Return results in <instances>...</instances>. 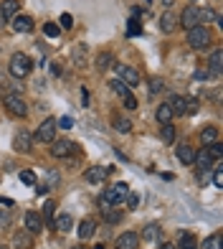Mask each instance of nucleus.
Masks as SVG:
<instances>
[{"instance_id": "nucleus-1", "label": "nucleus", "mask_w": 223, "mask_h": 249, "mask_svg": "<svg viewBox=\"0 0 223 249\" xmlns=\"http://www.w3.org/2000/svg\"><path fill=\"white\" fill-rule=\"evenodd\" d=\"M33 69V61H31V56L23 53V51H18L10 56V64H8V71L10 76H16V79H26Z\"/></svg>"}, {"instance_id": "nucleus-2", "label": "nucleus", "mask_w": 223, "mask_h": 249, "mask_svg": "<svg viewBox=\"0 0 223 249\" xmlns=\"http://www.w3.org/2000/svg\"><path fill=\"white\" fill-rule=\"evenodd\" d=\"M3 105H5V109H8L13 117H20V120H23V117L28 115V105H26V99L20 97V94H16V92H8V94L3 97Z\"/></svg>"}, {"instance_id": "nucleus-3", "label": "nucleus", "mask_w": 223, "mask_h": 249, "mask_svg": "<svg viewBox=\"0 0 223 249\" xmlns=\"http://www.w3.org/2000/svg\"><path fill=\"white\" fill-rule=\"evenodd\" d=\"M109 89H112V92H114L122 102H125L127 109H137V97L132 94V89H129L127 84H122L119 79H112V82H109Z\"/></svg>"}, {"instance_id": "nucleus-4", "label": "nucleus", "mask_w": 223, "mask_h": 249, "mask_svg": "<svg viewBox=\"0 0 223 249\" xmlns=\"http://www.w3.org/2000/svg\"><path fill=\"white\" fill-rule=\"evenodd\" d=\"M188 43H191V49L200 51V49H208V43H210V33L206 26H195L188 31Z\"/></svg>"}, {"instance_id": "nucleus-5", "label": "nucleus", "mask_w": 223, "mask_h": 249, "mask_svg": "<svg viewBox=\"0 0 223 249\" xmlns=\"http://www.w3.org/2000/svg\"><path fill=\"white\" fill-rule=\"evenodd\" d=\"M36 140H38V142H53V140H56V120H53V117H46V120L38 124Z\"/></svg>"}, {"instance_id": "nucleus-6", "label": "nucleus", "mask_w": 223, "mask_h": 249, "mask_svg": "<svg viewBox=\"0 0 223 249\" xmlns=\"http://www.w3.org/2000/svg\"><path fill=\"white\" fill-rule=\"evenodd\" d=\"M117 79L122 84H127L129 89L140 84V74L132 69V66H125V64H117Z\"/></svg>"}, {"instance_id": "nucleus-7", "label": "nucleus", "mask_w": 223, "mask_h": 249, "mask_svg": "<svg viewBox=\"0 0 223 249\" xmlns=\"http://www.w3.org/2000/svg\"><path fill=\"white\" fill-rule=\"evenodd\" d=\"M107 176H109V168H104V165H92V168H86L84 180H86V183H92V186H99V183H104Z\"/></svg>"}, {"instance_id": "nucleus-8", "label": "nucleus", "mask_w": 223, "mask_h": 249, "mask_svg": "<svg viewBox=\"0 0 223 249\" xmlns=\"http://www.w3.org/2000/svg\"><path fill=\"white\" fill-rule=\"evenodd\" d=\"M31 145H33L31 132L18 130V132H16V138H13V148H16V153H28V150H31Z\"/></svg>"}, {"instance_id": "nucleus-9", "label": "nucleus", "mask_w": 223, "mask_h": 249, "mask_svg": "<svg viewBox=\"0 0 223 249\" xmlns=\"http://www.w3.org/2000/svg\"><path fill=\"white\" fill-rule=\"evenodd\" d=\"M198 10H200V8H195V5H188V8L183 10V13H180V26H183V28L191 31V28L198 26Z\"/></svg>"}, {"instance_id": "nucleus-10", "label": "nucleus", "mask_w": 223, "mask_h": 249, "mask_svg": "<svg viewBox=\"0 0 223 249\" xmlns=\"http://www.w3.org/2000/svg\"><path fill=\"white\" fill-rule=\"evenodd\" d=\"M71 150H74L71 140H53V145H51V155L53 158H69Z\"/></svg>"}, {"instance_id": "nucleus-11", "label": "nucleus", "mask_w": 223, "mask_h": 249, "mask_svg": "<svg viewBox=\"0 0 223 249\" xmlns=\"http://www.w3.org/2000/svg\"><path fill=\"white\" fill-rule=\"evenodd\" d=\"M10 28H13L16 33H31L33 31V18L31 16H16Z\"/></svg>"}, {"instance_id": "nucleus-12", "label": "nucleus", "mask_w": 223, "mask_h": 249, "mask_svg": "<svg viewBox=\"0 0 223 249\" xmlns=\"http://www.w3.org/2000/svg\"><path fill=\"white\" fill-rule=\"evenodd\" d=\"M18 10H20V3H18V0H3V3H0V18H3V20L16 18Z\"/></svg>"}, {"instance_id": "nucleus-13", "label": "nucleus", "mask_w": 223, "mask_h": 249, "mask_svg": "<svg viewBox=\"0 0 223 249\" xmlns=\"http://www.w3.org/2000/svg\"><path fill=\"white\" fill-rule=\"evenodd\" d=\"M167 107H170L173 117H185V97L173 94L170 99H167Z\"/></svg>"}, {"instance_id": "nucleus-14", "label": "nucleus", "mask_w": 223, "mask_h": 249, "mask_svg": "<svg viewBox=\"0 0 223 249\" xmlns=\"http://www.w3.org/2000/svg\"><path fill=\"white\" fill-rule=\"evenodd\" d=\"M41 229H43V219L38 216L36 211H28L26 213V231L28 234H38Z\"/></svg>"}, {"instance_id": "nucleus-15", "label": "nucleus", "mask_w": 223, "mask_h": 249, "mask_svg": "<svg viewBox=\"0 0 223 249\" xmlns=\"http://www.w3.org/2000/svg\"><path fill=\"white\" fill-rule=\"evenodd\" d=\"M137 244H140V236L135 231H125L117 239V249H137Z\"/></svg>"}, {"instance_id": "nucleus-16", "label": "nucleus", "mask_w": 223, "mask_h": 249, "mask_svg": "<svg viewBox=\"0 0 223 249\" xmlns=\"http://www.w3.org/2000/svg\"><path fill=\"white\" fill-rule=\"evenodd\" d=\"M13 247L16 249H33V234H28L26 229L23 231H16L13 234Z\"/></svg>"}, {"instance_id": "nucleus-17", "label": "nucleus", "mask_w": 223, "mask_h": 249, "mask_svg": "<svg viewBox=\"0 0 223 249\" xmlns=\"http://www.w3.org/2000/svg\"><path fill=\"white\" fill-rule=\"evenodd\" d=\"M94 231H96V224H94L92 219H84V221L79 224V229H76V234H79V239H81V242L92 239V236H94Z\"/></svg>"}, {"instance_id": "nucleus-18", "label": "nucleus", "mask_w": 223, "mask_h": 249, "mask_svg": "<svg viewBox=\"0 0 223 249\" xmlns=\"http://www.w3.org/2000/svg\"><path fill=\"white\" fill-rule=\"evenodd\" d=\"M221 69H223V51H221V49H216L213 53H210V61H208V71L213 74V76H218V74H221Z\"/></svg>"}, {"instance_id": "nucleus-19", "label": "nucleus", "mask_w": 223, "mask_h": 249, "mask_svg": "<svg viewBox=\"0 0 223 249\" xmlns=\"http://www.w3.org/2000/svg\"><path fill=\"white\" fill-rule=\"evenodd\" d=\"M160 236H162V231H160L158 224H147V226H144V231H142V239L147 242V244L160 242Z\"/></svg>"}, {"instance_id": "nucleus-20", "label": "nucleus", "mask_w": 223, "mask_h": 249, "mask_svg": "<svg viewBox=\"0 0 223 249\" xmlns=\"http://www.w3.org/2000/svg\"><path fill=\"white\" fill-rule=\"evenodd\" d=\"M51 226H53L56 231H64V234H66V231H71L74 219L69 216V213H61V216H56V219H53V224H51Z\"/></svg>"}, {"instance_id": "nucleus-21", "label": "nucleus", "mask_w": 223, "mask_h": 249, "mask_svg": "<svg viewBox=\"0 0 223 249\" xmlns=\"http://www.w3.org/2000/svg\"><path fill=\"white\" fill-rule=\"evenodd\" d=\"M175 155H177V160H180L183 165H193V158H195V153L191 150V145H177Z\"/></svg>"}, {"instance_id": "nucleus-22", "label": "nucleus", "mask_w": 223, "mask_h": 249, "mask_svg": "<svg viewBox=\"0 0 223 249\" xmlns=\"http://www.w3.org/2000/svg\"><path fill=\"white\" fill-rule=\"evenodd\" d=\"M160 28H162V33H173V31L177 28V18L170 13V10H165V13H162V18H160Z\"/></svg>"}, {"instance_id": "nucleus-23", "label": "nucleus", "mask_w": 223, "mask_h": 249, "mask_svg": "<svg viewBox=\"0 0 223 249\" xmlns=\"http://www.w3.org/2000/svg\"><path fill=\"white\" fill-rule=\"evenodd\" d=\"M84 59H86V46L84 43H74V49H71V61L76 66H84Z\"/></svg>"}, {"instance_id": "nucleus-24", "label": "nucleus", "mask_w": 223, "mask_h": 249, "mask_svg": "<svg viewBox=\"0 0 223 249\" xmlns=\"http://www.w3.org/2000/svg\"><path fill=\"white\" fill-rule=\"evenodd\" d=\"M206 153H208V158H210L213 163H221V158H223V145L216 140V142L206 145Z\"/></svg>"}, {"instance_id": "nucleus-25", "label": "nucleus", "mask_w": 223, "mask_h": 249, "mask_svg": "<svg viewBox=\"0 0 223 249\" xmlns=\"http://www.w3.org/2000/svg\"><path fill=\"white\" fill-rule=\"evenodd\" d=\"M177 249H198V242L193 239V234H188V231H183L180 234V239H177V244H175Z\"/></svg>"}, {"instance_id": "nucleus-26", "label": "nucleus", "mask_w": 223, "mask_h": 249, "mask_svg": "<svg viewBox=\"0 0 223 249\" xmlns=\"http://www.w3.org/2000/svg\"><path fill=\"white\" fill-rule=\"evenodd\" d=\"M155 117H158V122H160V124H170V120H173V112H170V107H167V102L158 107V112H155Z\"/></svg>"}, {"instance_id": "nucleus-27", "label": "nucleus", "mask_w": 223, "mask_h": 249, "mask_svg": "<svg viewBox=\"0 0 223 249\" xmlns=\"http://www.w3.org/2000/svg\"><path fill=\"white\" fill-rule=\"evenodd\" d=\"M112 124H114L117 132H129V130H132V122H129L127 117H119V115L112 117Z\"/></svg>"}, {"instance_id": "nucleus-28", "label": "nucleus", "mask_w": 223, "mask_h": 249, "mask_svg": "<svg viewBox=\"0 0 223 249\" xmlns=\"http://www.w3.org/2000/svg\"><path fill=\"white\" fill-rule=\"evenodd\" d=\"M160 138H162V142H165V145H173V142H175V127H173V124H162Z\"/></svg>"}, {"instance_id": "nucleus-29", "label": "nucleus", "mask_w": 223, "mask_h": 249, "mask_svg": "<svg viewBox=\"0 0 223 249\" xmlns=\"http://www.w3.org/2000/svg\"><path fill=\"white\" fill-rule=\"evenodd\" d=\"M200 249H221V234L216 231V234H210L208 239L200 244Z\"/></svg>"}, {"instance_id": "nucleus-30", "label": "nucleus", "mask_w": 223, "mask_h": 249, "mask_svg": "<svg viewBox=\"0 0 223 249\" xmlns=\"http://www.w3.org/2000/svg\"><path fill=\"white\" fill-rule=\"evenodd\" d=\"M200 140H203L206 145L216 142V140H218V130H216V127H206L203 132H200Z\"/></svg>"}, {"instance_id": "nucleus-31", "label": "nucleus", "mask_w": 223, "mask_h": 249, "mask_svg": "<svg viewBox=\"0 0 223 249\" xmlns=\"http://www.w3.org/2000/svg\"><path fill=\"white\" fill-rule=\"evenodd\" d=\"M112 191H114V196H117V201L122 203V201L127 198V194H129V186H127V183H114V186H112Z\"/></svg>"}, {"instance_id": "nucleus-32", "label": "nucleus", "mask_w": 223, "mask_h": 249, "mask_svg": "<svg viewBox=\"0 0 223 249\" xmlns=\"http://www.w3.org/2000/svg\"><path fill=\"white\" fill-rule=\"evenodd\" d=\"M96 66H99V69H109V66H114V56H112V53H102V56H99V59H96Z\"/></svg>"}, {"instance_id": "nucleus-33", "label": "nucleus", "mask_w": 223, "mask_h": 249, "mask_svg": "<svg viewBox=\"0 0 223 249\" xmlns=\"http://www.w3.org/2000/svg\"><path fill=\"white\" fill-rule=\"evenodd\" d=\"M210 20H216V13H213L210 8L198 10V26H200V23H210Z\"/></svg>"}, {"instance_id": "nucleus-34", "label": "nucleus", "mask_w": 223, "mask_h": 249, "mask_svg": "<svg viewBox=\"0 0 223 249\" xmlns=\"http://www.w3.org/2000/svg\"><path fill=\"white\" fill-rule=\"evenodd\" d=\"M18 178H20V183H26V186H36V173L33 171H20Z\"/></svg>"}, {"instance_id": "nucleus-35", "label": "nucleus", "mask_w": 223, "mask_h": 249, "mask_svg": "<svg viewBox=\"0 0 223 249\" xmlns=\"http://www.w3.org/2000/svg\"><path fill=\"white\" fill-rule=\"evenodd\" d=\"M53 211H56V203H53V201L43 203V219H46L48 224H53Z\"/></svg>"}, {"instance_id": "nucleus-36", "label": "nucleus", "mask_w": 223, "mask_h": 249, "mask_svg": "<svg viewBox=\"0 0 223 249\" xmlns=\"http://www.w3.org/2000/svg\"><path fill=\"white\" fill-rule=\"evenodd\" d=\"M142 33V26L137 18H129V26H127V36H140Z\"/></svg>"}, {"instance_id": "nucleus-37", "label": "nucleus", "mask_w": 223, "mask_h": 249, "mask_svg": "<svg viewBox=\"0 0 223 249\" xmlns=\"http://www.w3.org/2000/svg\"><path fill=\"white\" fill-rule=\"evenodd\" d=\"M56 127H61V130H71V127H74V117H69V115L59 117V120H56Z\"/></svg>"}, {"instance_id": "nucleus-38", "label": "nucleus", "mask_w": 223, "mask_h": 249, "mask_svg": "<svg viewBox=\"0 0 223 249\" xmlns=\"http://www.w3.org/2000/svg\"><path fill=\"white\" fill-rule=\"evenodd\" d=\"M71 26H74V18H71V13H61V18H59V28L69 31Z\"/></svg>"}, {"instance_id": "nucleus-39", "label": "nucleus", "mask_w": 223, "mask_h": 249, "mask_svg": "<svg viewBox=\"0 0 223 249\" xmlns=\"http://www.w3.org/2000/svg\"><path fill=\"white\" fill-rule=\"evenodd\" d=\"M43 33H46L48 38H56L61 33V28H59V23H46V26H43Z\"/></svg>"}, {"instance_id": "nucleus-40", "label": "nucleus", "mask_w": 223, "mask_h": 249, "mask_svg": "<svg viewBox=\"0 0 223 249\" xmlns=\"http://www.w3.org/2000/svg\"><path fill=\"white\" fill-rule=\"evenodd\" d=\"M198 107H200V105H198V99H193V97H191V99H185V115H195Z\"/></svg>"}, {"instance_id": "nucleus-41", "label": "nucleus", "mask_w": 223, "mask_h": 249, "mask_svg": "<svg viewBox=\"0 0 223 249\" xmlns=\"http://www.w3.org/2000/svg\"><path fill=\"white\" fill-rule=\"evenodd\" d=\"M137 206H140V196L129 191V194H127V209H137Z\"/></svg>"}, {"instance_id": "nucleus-42", "label": "nucleus", "mask_w": 223, "mask_h": 249, "mask_svg": "<svg viewBox=\"0 0 223 249\" xmlns=\"http://www.w3.org/2000/svg\"><path fill=\"white\" fill-rule=\"evenodd\" d=\"M5 226H10V211L0 209V229H5Z\"/></svg>"}, {"instance_id": "nucleus-43", "label": "nucleus", "mask_w": 223, "mask_h": 249, "mask_svg": "<svg viewBox=\"0 0 223 249\" xmlns=\"http://www.w3.org/2000/svg\"><path fill=\"white\" fill-rule=\"evenodd\" d=\"M213 186L223 188V171H221V168H216V173H213Z\"/></svg>"}, {"instance_id": "nucleus-44", "label": "nucleus", "mask_w": 223, "mask_h": 249, "mask_svg": "<svg viewBox=\"0 0 223 249\" xmlns=\"http://www.w3.org/2000/svg\"><path fill=\"white\" fill-rule=\"evenodd\" d=\"M16 206V201L13 198H3V196H0V209H5V211H10V209H13Z\"/></svg>"}, {"instance_id": "nucleus-45", "label": "nucleus", "mask_w": 223, "mask_h": 249, "mask_svg": "<svg viewBox=\"0 0 223 249\" xmlns=\"http://www.w3.org/2000/svg\"><path fill=\"white\" fill-rule=\"evenodd\" d=\"M160 89H162V82H160V79H152V82H150V92H152V94H158Z\"/></svg>"}, {"instance_id": "nucleus-46", "label": "nucleus", "mask_w": 223, "mask_h": 249, "mask_svg": "<svg viewBox=\"0 0 223 249\" xmlns=\"http://www.w3.org/2000/svg\"><path fill=\"white\" fill-rule=\"evenodd\" d=\"M119 219H122L119 213H112V211H107V213H104V221H109V224H117Z\"/></svg>"}, {"instance_id": "nucleus-47", "label": "nucleus", "mask_w": 223, "mask_h": 249, "mask_svg": "<svg viewBox=\"0 0 223 249\" xmlns=\"http://www.w3.org/2000/svg\"><path fill=\"white\" fill-rule=\"evenodd\" d=\"M48 188H51V186H46V183H43V186H36V194H38V196H46Z\"/></svg>"}, {"instance_id": "nucleus-48", "label": "nucleus", "mask_w": 223, "mask_h": 249, "mask_svg": "<svg viewBox=\"0 0 223 249\" xmlns=\"http://www.w3.org/2000/svg\"><path fill=\"white\" fill-rule=\"evenodd\" d=\"M208 76H210L208 69H198V71H195V79H208Z\"/></svg>"}, {"instance_id": "nucleus-49", "label": "nucleus", "mask_w": 223, "mask_h": 249, "mask_svg": "<svg viewBox=\"0 0 223 249\" xmlns=\"http://www.w3.org/2000/svg\"><path fill=\"white\" fill-rule=\"evenodd\" d=\"M48 180H51V186H56V183H59V173L51 171V173H48Z\"/></svg>"}, {"instance_id": "nucleus-50", "label": "nucleus", "mask_w": 223, "mask_h": 249, "mask_svg": "<svg viewBox=\"0 0 223 249\" xmlns=\"http://www.w3.org/2000/svg\"><path fill=\"white\" fill-rule=\"evenodd\" d=\"M81 105H84V107L89 105V92H86V89H81Z\"/></svg>"}, {"instance_id": "nucleus-51", "label": "nucleus", "mask_w": 223, "mask_h": 249, "mask_svg": "<svg viewBox=\"0 0 223 249\" xmlns=\"http://www.w3.org/2000/svg\"><path fill=\"white\" fill-rule=\"evenodd\" d=\"M160 249H177V247H175V244H170V242H165V244H162Z\"/></svg>"}, {"instance_id": "nucleus-52", "label": "nucleus", "mask_w": 223, "mask_h": 249, "mask_svg": "<svg viewBox=\"0 0 223 249\" xmlns=\"http://www.w3.org/2000/svg\"><path fill=\"white\" fill-rule=\"evenodd\" d=\"M173 3H175V0H162V5H165V8H173Z\"/></svg>"}, {"instance_id": "nucleus-53", "label": "nucleus", "mask_w": 223, "mask_h": 249, "mask_svg": "<svg viewBox=\"0 0 223 249\" xmlns=\"http://www.w3.org/2000/svg\"><path fill=\"white\" fill-rule=\"evenodd\" d=\"M94 249H107V247H104V244H96V247H94Z\"/></svg>"}, {"instance_id": "nucleus-54", "label": "nucleus", "mask_w": 223, "mask_h": 249, "mask_svg": "<svg viewBox=\"0 0 223 249\" xmlns=\"http://www.w3.org/2000/svg\"><path fill=\"white\" fill-rule=\"evenodd\" d=\"M0 249H8V247H5V244H0Z\"/></svg>"}]
</instances>
